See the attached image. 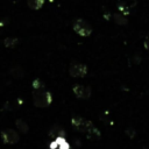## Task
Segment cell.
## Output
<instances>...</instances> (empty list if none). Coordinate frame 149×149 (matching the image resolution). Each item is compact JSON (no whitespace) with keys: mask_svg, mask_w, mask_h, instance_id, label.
Masks as SVG:
<instances>
[{"mask_svg":"<svg viewBox=\"0 0 149 149\" xmlns=\"http://www.w3.org/2000/svg\"><path fill=\"white\" fill-rule=\"evenodd\" d=\"M71 123H72V127L73 129H76L77 132H81V133H86L87 134V137L91 139V140H98L100 139V132L97 127H94V125L86 120V119H83L80 116H73L72 120H71Z\"/></svg>","mask_w":149,"mask_h":149,"instance_id":"obj_1","label":"cell"},{"mask_svg":"<svg viewBox=\"0 0 149 149\" xmlns=\"http://www.w3.org/2000/svg\"><path fill=\"white\" fill-rule=\"evenodd\" d=\"M33 101H34V105L36 107H40V108H44V107H48L51 101H52V97H51V93L45 91V90H35L33 92Z\"/></svg>","mask_w":149,"mask_h":149,"instance_id":"obj_2","label":"cell"},{"mask_svg":"<svg viewBox=\"0 0 149 149\" xmlns=\"http://www.w3.org/2000/svg\"><path fill=\"white\" fill-rule=\"evenodd\" d=\"M73 30L80 35V36H88L91 35L92 33V27L90 26V23H87L86 21H84L83 19H77L74 22H73Z\"/></svg>","mask_w":149,"mask_h":149,"instance_id":"obj_3","label":"cell"},{"mask_svg":"<svg viewBox=\"0 0 149 149\" xmlns=\"http://www.w3.org/2000/svg\"><path fill=\"white\" fill-rule=\"evenodd\" d=\"M1 139L6 144H16L20 141V135L16 130L7 128L1 132Z\"/></svg>","mask_w":149,"mask_h":149,"instance_id":"obj_4","label":"cell"},{"mask_svg":"<svg viewBox=\"0 0 149 149\" xmlns=\"http://www.w3.org/2000/svg\"><path fill=\"white\" fill-rule=\"evenodd\" d=\"M69 73L71 77H84L87 73V66L83 63L73 62L70 64Z\"/></svg>","mask_w":149,"mask_h":149,"instance_id":"obj_5","label":"cell"},{"mask_svg":"<svg viewBox=\"0 0 149 149\" xmlns=\"http://www.w3.org/2000/svg\"><path fill=\"white\" fill-rule=\"evenodd\" d=\"M73 93L76 94L77 98L79 99H88L91 97V88L88 86H83V85H74L72 87Z\"/></svg>","mask_w":149,"mask_h":149,"instance_id":"obj_6","label":"cell"},{"mask_svg":"<svg viewBox=\"0 0 149 149\" xmlns=\"http://www.w3.org/2000/svg\"><path fill=\"white\" fill-rule=\"evenodd\" d=\"M50 148L51 149H70V146L64 137H58L50 143Z\"/></svg>","mask_w":149,"mask_h":149,"instance_id":"obj_7","label":"cell"},{"mask_svg":"<svg viewBox=\"0 0 149 149\" xmlns=\"http://www.w3.org/2000/svg\"><path fill=\"white\" fill-rule=\"evenodd\" d=\"M64 135H65L64 129H63L61 126H58V125H55V126L50 129V132H49V136H50V137H52V139L64 137Z\"/></svg>","mask_w":149,"mask_h":149,"instance_id":"obj_8","label":"cell"},{"mask_svg":"<svg viewBox=\"0 0 149 149\" xmlns=\"http://www.w3.org/2000/svg\"><path fill=\"white\" fill-rule=\"evenodd\" d=\"M10 74L14 77V78H22L23 76H24V71H23V69L21 68V66H14V68H12L10 69Z\"/></svg>","mask_w":149,"mask_h":149,"instance_id":"obj_9","label":"cell"},{"mask_svg":"<svg viewBox=\"0 0 149 149\" xmlns=\"http://www.w3.org/2000/svg\"><path fill=\"white\" fill-rule=\"evenodd\" d=\"M15 125H16L17 129H19L21 133H23V134L28 133V130H29V127H28L27 122H26V121H23L22 119H17V120H16V122H15Z\"/></svg>","mask_w":149,"mask_h":149,"instance_id":"obj_10","label":"cell"},{"mask_svg":"<svg viewBox=\"0 0 149 149\" xmlns=\"http://www.w3.org/2000/svg\"><path fill=\"white\" fill-rule=\"evenodd\" d=\"M27 3L31 9H40L44 3V0H27Z\"/></svg>","mask_w":149,"mask_h":149,"instance_id":"obj_11","label":"cell"},{"mask_svg":"<svg viewBox=\"0 0 149 149\" xmlns=\"http://www.w3.org/2000/svg\"><path fill=\"white\" fill-rule=\"evenodd\" d=\"M19 42V40L17 38H13V37H8V38H6L5 40V45L7 47V48H13V47H15V44Z\"/></svg>","mask_w":149,"mask_h":149,"instance_id":"obj_12","label":"cell"},{"mask_svg":"<svg viewBox=\"0 0 149 149\" xmlns=\"http://www.w3.org/2000/svg\"><path fill=\"white\" fill-rule=\"evenodd\" d=\"M114 21L118 23V24H127V19L120 14H114Z\"/></svg>","mask_w":149,"mask_h":149,"instance_id":"obj_13","label":"cell"},{"mask_svg":"<svg viewBox=\"0 0 149 149\" xmlns=\"http://www.w3.org/2000/svg\"><path fill=\"white\" fill-rule=\"evenodd\" d=\"M33 87H34V90H42L44 87V84L40 79H35L33 81Z\"/></svg>","mask_w":149,"mask_h":149,"instance_id":"obj_14","label":"cell"},{"mask_svg":"<svg viewBox=\"0 0 149 149\" xmlns=\"http://www.w3.org/2000/svg\"><path fill=\"white\" fill-rule=\"evenodd\" d=\"M126 134H127L129 137H134L136 133H135V130H134L133 128H127V129H126Z\"/></svg>","mask_w":149,"mask_h":149,"instance_id":"obj_15","label":"cell"},{"mask_svg":"<svg viewBox=\"0 0 149 149\" xmlns=\"http://www.w3.org/2000/svg\"><path fill=\"white\" fill-rule=\"evenodd\" d=\"M144 47H146V49L147 50H149V36L146 38V41H144Z\"/></svg>","mask_w":149,"mask_h":149,"instance_id":"obj_16","label":"cell"}]
</instances>
